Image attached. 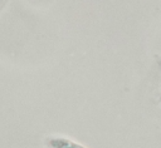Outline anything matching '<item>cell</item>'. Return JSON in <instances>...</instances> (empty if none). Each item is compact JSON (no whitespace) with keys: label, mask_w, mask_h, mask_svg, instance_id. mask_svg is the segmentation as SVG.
<instances>
[{"label":"cell","mask_w":161,"mask_h":148,"mask_svg":"<svg viewBox=\"0 0 161 148\" xmlns=\"http://www.w3.org/2000/svg\"><path fill=\"white\" fill-rule=\"evenodd\" d=\"M49 148H83L82 145L77 144L75 142L60 137H50L45 140Z\"/></svg>","instance_id":"1"},{"label":"cell","mask_w":161,"mask_h":148,"mask_svg":"<svg viewBox=\"0 0 161 148\" xmlns=\"http://www.w3.org/2000/svg\"><path fill=\"white\" fill-rule=\"evenodd\" d=\"M6 1H8V0H0V10H1V8L4 6V4H5Z\"/></svg>","instance_id":"2"}]
</instances>
